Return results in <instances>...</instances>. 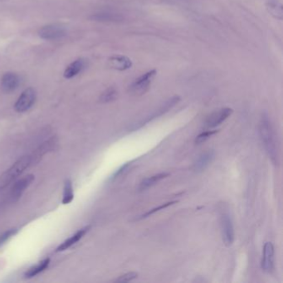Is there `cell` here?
<instances>
[{
	"label": "cell",
	"instance_id": "7c38bea8",
	"mask_svg": "<svg viewBox=\"0 0 283 283\" xmlns=\"http://www.w3.org/2000/svg\"><path fill=\"white\" fill-rule=\"evenodd\" d=\"M108 65L111 68L117 71H125L132 66V61L127 57L123 55H114L108 59Z\"/></svg>",
	"mask_w": 283,
	"mask_h": 283
},
{
	"label": "cell",
	"instance_id": "9c48e42d",
	"mask_svg": "<svg viewBox=\"0 0 283 283\" xmlns=\"http://www.w3.org/2000/svg\"><path fill=\"white\" fill-rule=\"evenodd\" d=\"M33 180H34V175L28 174L16 182L11 189V199L13 201L18 200L22 196L23 192L25 191L26 189L33 183Z\"/></svg>",
	"mask_w": 283,
	"mask_h": 283
},
{
	"label": "cell",
	"instance_id": "d4e9b609",
	"mask_svg": "<svg viewBox=\"0 0 283 283\" xmlns=\"http://www.w3.org/2000/svg\"><path fill=\"white\" fill-rule=\"evenodd\" d=\"M129 167H130V164L129 163L125 164L124 166H121L120 169H118L117 170L115 171V173H114L113 177H112V179H113V180H115V179H117L118 178L121 177V176L128 170Z\"/></svg>",
	"mask_w": 283,
	"mask_h": 283
},
{
	"label": "cell",
	"instance_id": "44dd1931",
	"mask_svg": "<svg viewBox=\"0 0 283 283\" xmlns=\"http://www.w3.org/2000/svg\"><path fill=\"white\" fill-rule=\"evenodd\" d=\"M117 91L114 87H109L100 97V102L102 103H109L114 102L117 98Z\"/></svg>",
	"mask_w": 283,
	"mask_h": 283
},
{
	"label": "cell",
	"instance_id": "7a4b0ae2",
	"mask_svg": "<svg viewBox=\"0 0 283 283\" xmlns=\"http://www.w3.org/2000/svg\"><path fill=\"white\" fill-rule=\"evenodd\" d=\"M31 163L32 157L30 156H23L18 161H16L10 168L0 176V190L4 189L11 183H13L16 179H18V176L21 175L25 171Z\"/></svg>",
	"mask_w": 283,
	"mask_h": 283
},
{
	"label": "cell",
	"instance_id": "2e32d148",
	"mask_svg": "<svg viewBox=\"0 0 283 283\" xmlns=\"http://www.w3.org/2000/svg\"><path fill=\"white\" fill-rule=\"evenodd\" d=\"M169 175H170L169 173H160L155 174V175L150 176L148 178H146L140 182L138 189L140 192L145 191L146 189H150L154 185H156L157 183L163 180L164 179H166V177H168Z\"/></svg>",
	"mask_w": 283,
	"mask_h": 283
},
{
	"label": "cell",
	"instance_id": "4fadbf2b",
	"mask_svg": "<svg viewBox=\"0 0 283 283\" xmlns=\"http://www.w3.org/2000/svg\"><path fill=\"white\" fill-rule=\"evenodd\" d=\"M90 226H87L82 229L78 230L75 234L72 235V237H69L66 241H64L62 243L59 245L57 248V252H62V251L66 250L73 245L76 244L77 242H79L80 240L82 239V237H84L85 234L88 232Z\"/></svg>",
	"mask_w": 283,
	"mask_h": 283
},
{
	"label": "cell",
	"instance_id": "6da1fadb",
	"mask_svg": "<svg viewBox=\"0 0 283 283\" xmlns=\"http://www.w3.org/2000/svg\"><path fill=\"white\" fill-rule=\"evenodd\" d=\"M259 135L262 140L263 147L268 154V157L274 165L279 163V154H278V140L274 128L271 122L268 114H263L259 121Z\"/></svg>",
	"mask_w": 283,
	"mask_h": 283
},
{
	"label": "cell",
	"instance_id": "30bf717a",
	"mask_svg": "<svg viewBox=\"0 0 283 283\" xmlns=\"http://www.w3.org/2000/svg\"><path fill=\"white\" fill-rule=\"evenodd\" d=\"M20 77L14 72H6L1 79V88L5 93H12L18 89L20 85Z\"/></svg>",
	"mask_w": 283,
	"mask_h": 283
},
{
	"label": "cell",
	"instance_id": "8fae6325",
	"mask_svg": "<svg viewBox=\"0 0 283 283\" xmlns=\"http://www.w3.org/2000/svg\"><path fill=\"white\" fill-rule=\"evenodd\" d=\"M215 153L213 150H208L200 154L193 164V170L197 173L204 171L211 164L215 158Z\"/></svg>",
	"mask_w": 283,
	"mask_h": 283
},
{
	"label": "cell",
	"instance_id": "ffe728a7",
	"mask_svg": "<svg viewBox=\"0 0 283 283\" xmlns=\"http://www.w3.org/2000/svg\"><path fill=\"white\" fill-rule=\"evenodd\" d=\"M267 9H268V13L274 18L279 20L283 19V6L280 3L270 1L269 3H267Z\"/></svg>",
	"mask_w": 283,
	"mask_h": 283
},
{
	"label": "cell",
	"instance_id": "ac0fdd59",
	"mask_svg": "<svg viewBox=\"0 0 283 283\" xmlns=\"http://www.w3.org/2000/svg\"><path fill=\"white\" fill-rule=\"evenodd\" d=\"M49 264H50V259L46 258V259L40 262L38 265L33 266L32 268H29L24 274V277L26 278H32L35 276L39 275V273H43L44 271L46 270L47 268H49Z\"/></svg>",
	"mask_w": 283,
	"mask_h": 283
},
{
	"label": "cell",
	"instance_id": "d6986e66",
	"mask_svg": "<svg viewBox=\"0 0 283 283\" xmlns=\"http://www.w3.org/2000/svg\"><path fill=\"white\" fill-rule=\"evenodd\" d=\"M74 199L73 193V185L70 179H66L64 184L63 197H62V204H69Z\"/></svg>",
	"mask_w": 283,
	"mask_h": 283
},
{
	"label": "cell",
	"instance_id": "603a6c76",
	"mask_svg": "<svg viewBox=\"0 0 283 283\" xmlns=\"http://www.w3.org/2000/svg\"><path fill=\"white\" fill-rule=\"evenodd\" d=\"M218 132V130H207L204 132L199 134L195 139V144L199 145V144L204 143L207 140H209V138L212 137L213 135H215Z\"/></svg>",
	"mask_w": 283,
	"mask_h": 283
},
{
	"label": "cell",
	"instance_id": "5b68a950",
	"mask_svg": "<svg viewBox=\"0 0 283 283\" xmlns=\"http://www.w3.org/2000/svg\"><path fill=\"white\" fill-rule=\"evenodd\" d=\"M220 225H221V232L224 243L229 247L233 243L234 241V227L232 224V218L227 212L223 213L220 218Z\"/></svg>",
	"mask_w": 283,
	"mask_h": 283
},
{
	"label": "cell",
	"instance_id": "3957f363",
	"mask_svg": "<svg viewBox=\"0 0 283 283\" xmlns=\"http://www.w3.org/2000/svg\"><path fill=\"white\" fill-rule=\"evenodd\" d=\"M156 74L157 71L156 69H153L146 72L145 74L141 75L129 86L128 91L133 96H141L145 94L150 89L151 83L153 82Z\"/></svg>",
	"mask_w": 283,
	"mask_h": 283
},
{
	"label": "cell",
	"instance_id": "484cf974",
	"mask_svg": "<svg viewBox=\"0 0 283 283\" xmlns=\"http://www.w3.org/2000/svg\"><path fill=\"white\" fill-rule=\"evenodd\" d=\"M17 232L16 229H10L3 232V234L0 235V245L3 244L7 240L9 239L10 237H13V235Z\"/></svg>",
	"mask_w": 283,
	"mask_h": 283
},
{
	"label": "cell",
	"instance_id": "277c9868",
	"mask_svg": "<svg viewBox=\"0 0 283 283\" xmlns=\"http://www.w3.org/2000/svg\"><path fill=\"white\" fill-rule=\"evenodd\" d=\"M66 35V28L58 23L48 24L39 30V36L47 41H56L63 39Z\"/></svg>",
	"mask_w": 283,
	"mask_h": 283
},
{
	"label": "cell",
	"instance_id": "9a60e30c",
	"mask_svg": "<svg viewBox=\"0 0 283 283\" xmlns=\"http://www.w3.org/2000/svg\"><path fill=\"white\" fill-rule=\"evenodd\" d=\"M90 18L97 22H105V23H118L123 20L122 16L119 13H112V12H100V13L92 14Z\"/></svg>",
	"mask_w": 283,
	"mask_h": 283
},
{
	"label": "cell",
	"instance_id": "8992f818",
	"mask_svg": "<svg viewBox=\"0 0 283 283\" xmlns=\"http://www.w3.org/2000/svg\"><path fill=\"white\" fill-rule=\"evenodd\" d=\"M36 97V92L32 87L24 90L14 105L16 112L23 113L29 110L35 103Z\"/></svg>",
	"mask_w": 283,
	"mask_h": 283
},
{
	"label": "cell",
	"instance_id": "ba28073f",
	"mask_svg": "<svg viewBox=\"0 0 283 283\" xmlns=\"http://www.w3.org/2000/svg\"><path fill=\"white\" fill-rule=\"evenodd\" d=\"M261 265L267 274H271L274 270V246L272 242H266L264 245Z\"/></svg>",
	"mask_w": 283,
	"mask_h": 283
},
{
	"label": "cell",
	"instance_id": "e0dca14e",
	"mask_svg": "<svg viewBox=\"0 0 283 283\" xmlns=\"http://www.w3.org/2000/svg\"><path fill=\"white\" fill-rule=\"evenodd\" d=\"M179 101H180V97H178V96H175V97H173L170 99L168 100L163 106H161V108L156 111V113H154L152 114L151 117L146 119V122H149L150 120H152L154 118L158 117L160 115H162L165 113H167V112L170 110L171 108H173Z\"/></svg>",
	"mask_w": 283,
	"mask_h": 283
},
{
	"label": "cell",
	"instance_id": "7402d4cb",
	"mask_svg": "<svg viewBox=\"0 0 283 283\" xmlns=\"http://www.w3.org/2000/svg\"><path fill=\"white\" fill-rule=\"evenodd\" d=\"M176 201H171L168 202V203H166V204H161L160 206L156 207V208H154L153 209H151L149 211L146 212L145 214L142 215H140V218H138V220H143V219H146V218L150 217L151 215L156 214L157 212L161 211V210H163V209L168 208V207L170 206L172 204H175Z\"/></svg>",
	"mask_w": 283,
	"mask_h": 283
},
{
	"label": "cell",
	"instance_id": "cb8c5ba5",
	"mask_svg": "<svg viewBox=\"0 0 283 283\" xmlns=\"http://www.w3.org/2000/svg\"><path fill=\"white\" fill-rule=\"evenodd\" d=\"M138 278V273L135 272H130V273H125L124 275L120 276L115 281V283H129L131 281L135 280V278Z\"/></svg>",
	"mask_w": 283,
	"mask_h": 283
},
{
	"label": "cell",
	"instance_id": "5bb4252c",
	"mask_svg": "<svg viewBox=\"0 0 283 283\" xmlns=\"http://www.w3.org/2000/svg\"><path fill=\"white\" fill-rule=\"evenodd\" d=\"M85 66H86V61L84 59L79 58L75 60L74 61H72V63L69 64L68 66H66L65 72H64V77L66 79H71L72 77H76L79 74L80 72H82Z\"/></svg>",
	"mask_w": 283,
	"mask_h": 283
},
{
	"label": "cell",
	"instance_id": "52a82bcc",
	"mask_svg": "<svg viewBox=\"0 0 283 283\" xmlns=\"http://www.w3.org/2000/svg\"><path fill=\"white\" fill-rule=\"evenodd\" d=\"M232 109L228 108H222L220 110L215 111L207 117L204 122V127L208 128V129L217 127L221 125L225 120H227V118L232 115Z\"/></svg>",
	"mask_w": 283,
	"mask_h": 283
}]
</instances>
